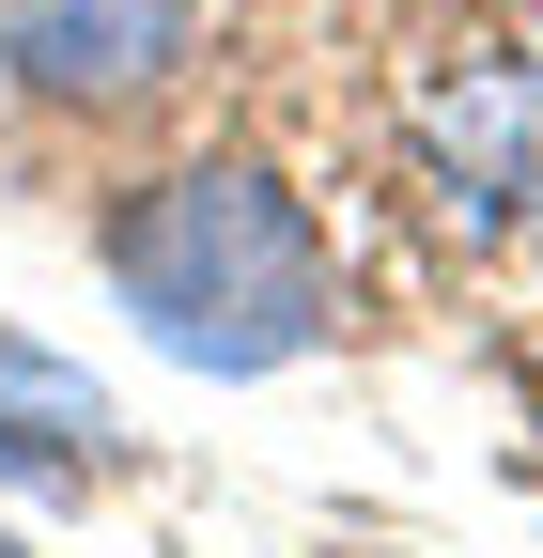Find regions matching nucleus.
Listing matches in <instances>:
<instances>
[{
  "label": "nucleus",
  "instance_id": "obj_1",
  "mask_svg": "<svg viewBox=\"0 0 543 558\" xmlns=\"http://www.w3.org/2000/svg\"><path fill=\"white\" fill-rule=\"evenodd\" d=\"M109 279L186 373H280L326 341V233L295 218L280 171H156L141 202L109 218Z\"/></svg>",
  "mask_w": 543,
  "mask_h": 558
},
{
  "label": "nucleus",
  "instance_id": "obj_2",
  "mask_svg": "<svg viewBox=\"0 0 543 558\" xmlns=\"http://www.w3.org/2000/svg\"><path fill=\"white\" fill-rule=\"evenodd\" d=\"M202 47V0H0V78L32 109H156Z\"/></svg>",
  "mask_w": 543,
  "mask_h": 558
},
{
  "label": "nucleus",
  "instance_id": "obj_3",
  "mask_svg": "<svg viewBox=\"0 0 543 558\" xmlns=\"http://www.w3.org/2000/svg\"><path fill=\"white\" fill-rule=\"evenodd\" d=\"M435 171L466 218H543V62H466L435 94Z\"/></svg>",
  "mask_w": 543,
  "mask_h": 558
},
{
  "label": "nucleus",
  "instance_id": "obj_4",
  "mask_svg": "<svg viewBox=\"0 0 543 558\" xmlns=\"http://www.w3.org/2000/svg\"><path fill=\"white\" fill-rule=\"evenodd\" d=\"M94 450H109V403H94L79 373H47V357L0 341V465H62V481H79Z\"/></svg>",
  "mask_w": 543,
  "mask_h": 558
}]
</instances>
